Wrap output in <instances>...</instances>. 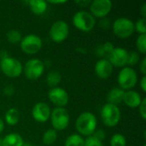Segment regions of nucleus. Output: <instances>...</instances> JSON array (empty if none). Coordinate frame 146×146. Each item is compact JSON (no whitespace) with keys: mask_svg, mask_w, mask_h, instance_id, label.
Returning a JSON list of instances; mask_svg holds the SVG:
<instances>
[{"mask_svg":"<svg viewBox=\"0 0 146 146\" xmlns=\"http://www.w3.org/2000/svg\"><path fill=\"white\" fill-rule=\"evenodd\" d=\"M98 127L96 115L89 111L81 113L75 121V129L82 137H89L93 134Z\"/></svg>","mask_w":146,"mask_h":146,"instance_id":"nucleus-1","label":"nucleus"},{"mask_svg":"<svg viewBox=\"0 0 146 146\" xmlns=\"http://www.w3.org/2000/svg\"><path fill=\"white\" fill-rule=\"evenodd\" d=\"M101 119L103 123L108 127H114L117 126L121 118V113L119 106L105 104L101 109Z\"/></svg>","mask_w":146,"mask_h":146,"instance_id":"nucleus-2","label":"nucleus"},{"mask_svg":"<svg viewBox=\"0 0 146 146\" xmlns=\"http://www.w3.org/2000/svg\"><path fill=\"white\" fill-rule=\"evenodd\" d=\"M73 24L80 31L89 33L96 25V18L86 10H79L73 16Z\"/></svg>","mask_w":146,"mask_h":146,"instance_id":"nucleus-3","label":"nucleus"},{"mask_svg":"<svg viewBox=\"0 0 146 146\" xmlns=\"http://www.w3.org/2000/svg\"><path fill=\"white\" fill-rule=\"evenodd\" d=\"M0 70L9 78H18L23 72V66L18 59L7 56L1 59Z\"/></svg>","mask_w":146,"mask_h":146,"instance_id":"nucleus-4","label":"nucleus"},{"mask_svg":"<svg viewBox=\"0 0 146 146\" xmlns=\"http://www.w3.org/2000/svg\"><path fill=\"white\" fill-rule=\"evenodd\" d=\"M117 82L119 87L123 91L132 90L138 82L137 72L128 66L122 68L117 75Z\"/></svg>","mask_w":146,"mask_h":146,"instance_id":"nucleus-5","label":"nucleus"},{"mask_svg":"<svg viewBox=\"0 0 146 146\" xmlns=\"http://www.w3.org/2000/svg\"><path fill=\"white\" fill-rule=\"evenodd\" d=\"M112 30L116 37L120 38H127L135 32L134 22L127 17L117 18L112 24Z\"/></svg>","mask_w":146,"mask_h":146,"instance_id":"nucleus-6","label":"nucleus"},{"mask_svg":"<svg viewBox=\"0 0 146 146\" xmlns=\"http://www.w3.org/2000/svg\"><path fill=\"white\" fill-rule=\"evenodd\" d=\"M50 119L53 129L56 132L65 130L68 127L70 121L69 114L65 108L56 107L53 109L51 110Z\"/></svg>","mask_w":146,"mask_h":146,"instance_id":"nucleus-7","label":"nucleus"},{"mask_svg":"<svg viewBox=\"0 0 146 146\" xmlns=\"http://www.w3.org/2000/svg\"><path fill=\"white\" fill-rule=\"evenodd\" d=\"M44 72V63L38 58H32L28 60L24 67L23 73L25 76L31 80L39 79Z\"/></svg>","mask_w":146,"mask_h":146,"instance_id":"nucleus-8","label":"nucleus"},{"mask_svg":"<svg viewBox=\"0 0 146 146\" xmlns=\"http://www.w3.org/2000/svg\"><path fill=\"white\" fill-rule=\"evenodd\" d=\"M43 46V41L40 37L31 33L23 37L20 42L21 50L27 55H34L38 53Z\"/></svg>","mask_w":146,"mask_h":146,"instance_id":"nucleus-9","label":"nucleus"},{"mask_svg":"<svg viewBox=\"0 0 146 146\" xmlns=\"http://www.w3.org/2000/svg\"><path fill=\"white\" fill-rule=\"evenodd\" d=\"M69 34V26L68 24L62 21L59 20L55 21L49 31V35L50 39L57 44L62 43L67 39Z\"/></svg>","mask_w":146,"mask_h":146,"instance_id":"nucleus-10","label":"nucleus"},{"mask_svg":"<svg viewBox=\"0 0 146 146\" xmlns=\"http://www.w3.org/2000/svg\"><path fill=\"white\" fill-rule=\"evenodd\" d=\"M113 3L110 0H94L89 5L90 13L95 18H105L111 11Z\"/></svg>","mask_w":146,"mask_h":146,"instance_id":"nucleus-11","label":"nucleus"},{"mask_svg":"<svg viewBox=\"0 0 146 146\" xmlns=\"http://www.w3.org/2000/svg\"><path fill=\"white\" fill-rule=\"evenodd\" d=\"M48 98L57 108H65L69 101L67 91L59 86L50 89L48 92Z\"/></svg>","mask_w":146,"mask_h":146,"instance_id":"nucleus-12","label":"nucleus"},{"mask_svg":"<svg viewBox=\"0 0 146 146\" xmlns=\"http://www.w3.org/2000/svg\"><path fill=\"white\" fill-rule=\"evenodd\" d=\"M128 51L122 47H115L108 56V60L113 67L124 68L127 64Z\"/></svg>","mask_w":146,"mask_h":146,"instance_id":"nucleus-13","label":"nucleus"},{"mask_svg":"<svg viewBox=\"0 0 146 146\" xmlns=\"http://www.w3.org/2000/svg\"><path fill=\"white\" fill-rule=\"evenodd\" d=\"M50 106L43 102L37 103L32 109V116L34 121L38 123L46 122L50 117Z\"/></svg>","mask_w":146,"mask_h":146,"instance_id":"nucleus-14","label":"nucleus"},{"mask_svg":"<svg viewBox=\"0 0 146 146\" xmlns=\"http://www.w3.org/2000/svg\"><path fill=\"white\" fill-rule=\"evenodd\" d=\"M113 70L114 67L106 58H102L98 60L94 67L96 75L102 80H106L110 78L113 74Z\"/></svg>","mask_w":146,"mask_h":146,"instance_id":"nucleus-15","label":"nucleus"},{"mask_svg":"<svg viewBox=\"0 0 146 146\" xmlns=\"http://www.w3.org/2000/svg\"><path fill=\"white\" fill-rule=\"evenodd\" d=\"M143 98H142L138 92L133 90H129L125 92L122 103H124L129 108L136 109L140 105Z\"/></svg>","mask_w":146,"mask_h":146,"instance_id":"nucleus-16","label":"nucleus"},{"mask_svg":"<svg viewBox=\"0 0 146 146\" xmlns=\"http://www.w3.org/2000/svg\"><path fill=\"white\" fill-rule=\"evenodd\" d=\"M125 91L121 89L120 87H115L110 91L107 96V100L109 104L119 106L123 102Z\"/></svg>","mask_w":146,"mask_h":146,"instance_id":"nucleus-17","label":"nucleus"},{"mask_svg":"<svg viewBox=\"0 0 146 146\" xmlns=\"http://www.w3.org/2000/svg\"><path fill=\"white\" fill-rule=\"evenodd\" d=\"M28 5L31 11L36 15H41L45 13L48 8V2L44 0H30Z\"/></svg>","mask_w":146,"mask_h":146,"instance_id":"nucleus-18","label":"nucleus"},{"mask_svg":"<svg viewBox=\"0 0 146 146\" xmlns=\"http://www.w3.org/2000/svg\"><path fill=\"white\" fill-rule=\"evenodd\" d=\"M23 143L22 137L17 133H9L2 139V146H22Z\"/></svg>","mask_w":146,"mask_h":146,"instance_id":"nucleus-19","label":"nucleus"},{"mask_svg":"<svg viewBox=\"0 0 146 146\" xmlns=\"http://www.w3.org/2000/svg\"><path fill=\"white\" fill-rule=\"evenodd\" d=\"M20 120V113L16 108L9 109L4 115V121L9 126H15Z\"/></svg>","mask_w":146,"mask_h":146,"instance_id":"nucleus-20","label":"nucleus"},{"mask_svg":"<svg viewBox=\"0 0 146 146\" xmlns=\"http://www.w3.org/2000/svg\"><path fill=\"white\" fill-rule=\"evenodd\" d=\"M61 80H62L61 74L58 71L53 70L47 74L46 83L50 88H54L58 86V85L61 83Z\"/></svg>","mask_w":146,"mask_h":146,"instance_id":"nucleus-21","label":"nucleus"},{"mask_svg":"<svg viewBox=\"0 0 146 146\" xmlns=\"http://www.w3.org/2000/svg\"><path fill=\"white\" fill-rule=\"evenodd\" d=\"M57 139V132L53 128L46 130L42 136V142L45 145H52Z\"/></svg>","mask_w":146,"mask_h":146,"instance_id":"nucleus-22","label":"nucleus"},{"mask_svg":"<svg viewBox=\"0 0 146 146\" xmlns=\"http://www.w3.org/2000/svg\"><path fill=\"white\" fill-rule=\"evenodd\" d=\"M85 139L78 133L69 135L64 143V146H84Z\"/></svg>","mask_w":146,"mask_h":146,"instance_id":"nucleus-23","label":"nucleus"},{"mask_svg":"<svg viewBox=\"0 0 146 146\" xmlns=\"http://www.w3.org/2000/svg\"><path fill=\"white\" fill-rule=\"evenodd\" d=\"M114 48H115V46H114V44L112 43L106 42V43L103 44L101 46L98 47V49H97L98 56H106L108 58L109 55L111 53V51L114 50Z\"/></svg>","mask_w":146,"mask_h":146,"instance_id":"nucleus-24","label":"nucleus"},{"mask_svg":"<svg viewBox=\"0 0 146 146\" xmlns=\"http://www.w3.org/2000/svg\"><path fill=\"white\" fill-rule=\"evenodd\" d=\"M6 38L8 40L9 43L10 44H18L21 42L22 36L20 31L15 30V29H12L9 30L7 33H6Z\"/></svg>","mask_w":146,"mask_h":146,"instance_id":"nucleus-25","label":"nucleus"},{"mask_svg":"<svg viewBox=\"0 0 146 146\" xmlns=\"http://www.w3.org/2000/svg\"><path fill=\"white\" fill-rule=\"evenodd\" d=\"M110 146H127L126 137L121 133H115L110 139Z\"/></svg>","mask_w":146,"mask_h":146,"instance_id":"nucleus-26","label":"nucleus"},{"mask_svg":"<svg viewBox=\"0 0 146 146\" xmlns=\"http://www.w3.org/2000/svg\"><path fill=\"white\" fill-rule=\"evenodd\" d=\"M136 47L139 53H146V34H139L136 39Z\"/></svg>","mask_w":146,"mask_h":146,"instance_id":"nucleus-27","label":"nucleus"},{"mask_svg":"<svg viewBox=\"0 0 146 146\" xmlns=\"http://www.w3.org/2000/svg\"><path fill=\"white\" fill-rule=\"evenodd\" d=\"M134 30L139 33V34H145L146 33V24L145 18H139L136 22L134 23Z\"/></svg>","mask_w":146,"mask_h":146,"instance_id":"nucleus-28","label":"nucleus"},{"mask_svg":"<svg viewBox=\"0 0 146 146\" xmlns=\"http://www.w3.org/2000/svg\"><path fill=\"white\" fill-rule=\"evenodd\" d=\"M140 61V55L139 52L137 51H130L128 52V58H127V64L128 67L134 66L137 63H139V62Z\"/></svg>","mask_w":146,"mask_h":146,"instance_id":"nucleus-29","label":"nucleus"},{"mask_svg":"<svg viewBox=\"0 0 146 146\" xmlns=\"http://www.w3.org/2000/svg\"><path fill=\"white\" fill-rule=\"evenodd\" d=\"M84 146H104V145L102 141L98 140V139H96L92 135L86 138Z\"/></svg>","mask_w":146,"mask_h":146,"instance_id":"nucleus-30","label":"nucleus"},{"mask_svg":"<svg viewBox=\"0 0 146 146\" xmlns=\"http://www.w3.org/2000/svg\"><path fill=\"white\" fill-rule=\"evenodd\" d=\"M139 108V112L143 120H146V98H144L140 105L138 107Z\"/></svg>","mask_w":146,"mask_h":146,"instance_id":"nucleus-31","label":"nucleus"},{"mask_svg":"<svg viewBox=\"0 0 146 146\" xmlns=\"http://www.w3.org/2000/svg\"><path fill=\"white\" fill-rule=\"evenodd\" d=\"M3 94L6 97H11L15 94V88L13 85H7L6 86H4L3 90Z\"/></svg>","mask_w":146,"mask_h":146,"instance_id":"nucleus-32","label":"nucleus"},{"mask_svg":"<svg viewBox=\"0 0 146 146\" xmlns=\"http://www.w3.org/2000/svg\"><path fill=\"white\" fill-rule=\"evenodd\" d=\"M92 136L93 137H95L96 139H98V140H100V141H102L103 142V140L105 139V137H106V133L104 132V129H96L95 130V132L93 133V134H92Z\"/></svg>","mask_w":146,"mask_h":146,"instance_id":"nucleus-33","label":"nucleus"},{"mask_svg":"<svg viewBox=\"0 0 146 146\" xmlns=\"http://www.w3.org/2000/svg\"><path fill=\"white\" fill-rule=\"evenodd\" d=\"M100 27L103 29H109L110 27V21L108 18H103L100 21Z\"/></svg>","mask_w":146,"mask_h":146,"instance_id":"nucleus-34","label":"nucleus"},{"mask_svg":"<svg viewBox=\"0 0 146 146\" xmlns=\"http://www.w3.org/2000/svg\"><path fill=\"white\" fill-rule=\"evenodd\" d=\"M139 70H140V72L142 73V74H143V75H145L146 74V58L145 57H144V58L141 60L140 63H139Z\"/></svg>","mask_w":146,"mask_h":146,"instance_id":"nucleus-35","label":"nucleus"},{"mask_svg":"<svg viewBox=\"0 0 146 146\" xmlns=\"http://www.w3.org/2000/svg\"><path fill=\"white\" fill-rule=\"evenodd\" d=\"M139 84H140V87L142 89V91L144 92H146V76L145 75H143V77L141 78L140 81H139Z\"/></svg>","mask_w":146,"mask_h":146,"instance_id":"nucleus-36","label":"nucleus"},{"mask_svg":"<svg viewBox=\"0 0 146 146\" xmlns=\"http://www.w3.org/2000/svg\"><path fill=\"white\" fill-rule=\"evenodd\" d=\"M75 3H77L78 5H80V7H86L87 5H90L91 1H75Z\"/></svg>","mask_w":146,"mask_h":146,"instance_id":"nucleus-37","label":"nucleus"},{"mask_svg":"<svg viewBox=\"0 0 146 146\" xmlns=\"http://www.w3.org/2000/svg\"><path fill=\"white\" fill-rule=\"evenodd\" d=\"M140 13L142 15V18H145L146 16V3H144L140 8Z\"/></svg>","mask_w":146,"mask_h":146,"instance_id":"nucleus-38","label":"nucleus"},{"mask_svg":"<svg viewBox=\"0 0 146 146\" xmlns=\"http://www.w3.org/2000/svg\"><path fill=\"white\" fill-rule=\"evenodd\" d=\"M3 129H4V121H3L2 118H0V134L3 133Z\"/></svg>","mask_w":146,"mask_h":146,"instance_id":"nucleus-39","label":"nucleus"},{"mask_svg":"<svg viewBox=\"0 0 146 146\" xmlns=\"http://www.w3.org/2000/svg\"><path fill=\"white\" fill-rule=\"evenodd\" d=\"M49 3L52 4H63V3H66L67 1H50Z\"/></svg>","mask_w":146,"mask_h":146,"instance_id":"nucleus-40","label":"nucleus"},{"mask_svg":"<svg viewBox=\"0 0 146 146\" xmlns=\"http://www.w3.org/2000/svg\"><path fill=\"white\" fill-rule=\"evenodd\" d=\"M22 146H33V145L31 143H29V142H24Z\"/></svg>","mask_w":146,"mask_h":146,"instance_id":"nucleus-41","label":"nucleus"},{"mask_svg":"<svg viewBox=\"0 0 146 146\" xmlns=\"http://www.w3.org/2000/svg\"><path fill=\"white\" fill-rule=\"evenodd\" d=\"M0 146H2V139H0Z\"/></svg>","mask_w":146,"mask_h":146,"instance_id":"nucleus-42","label":"nucleus"},{"mask_svg":"<svg viewBox=\"0 0 146 146\" xmlns=\"http://www.w3.org/2000/svg\"><path fill=\"white\" fill-rule=\"evenodd\" d=\"M144 146H146V145H144Z\"/></svg>","mask_w":146,"mask_h":146,"instance_id":"nucleus-43","label":"nucleus"},{"mask_svg":"<svg viewBox=\"0 0 146 146\" xmlns=\"http://www.w3.org/2000/svg\"><path fill=\"white\" fill-rule=\"evenodd\" d=\"M0 71H1V70H0Z\"/></svg>","mask_w":146,"mask_h":146,"instance_id":"nucleus-44","label":"nucleus"}]
</instances>
